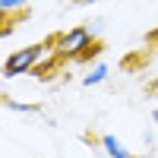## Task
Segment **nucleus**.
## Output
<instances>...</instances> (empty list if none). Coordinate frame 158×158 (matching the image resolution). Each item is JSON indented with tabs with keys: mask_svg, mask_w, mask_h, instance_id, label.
<instances>
[{
	"mask_svg": "<svg viewBox=\"0 0 158 158\" xmlns=\"http://www.w3.org/2000/svg\"><path fill=\"white\" fill-rule=\"evenodd\" d=\"M92 41H95V35H92V29H85V25H76V29L70 32H60L54 38V48L60 57H85L92 54Z\"/></svg>",
	"mask_w": 158,
	"mask_h": 158,
	"instance_id": "f257e3e1",
	"label": "nucleus"
},
{
	"mask_svg": "<svg viewBox=\"0 0 158 158\" xmlns=\"http://www.w3.org/2000/svg\"><path fill=\"white\" fill-rule=\"evenodd\" d=\"M41 54H44L41 44L16 48V51H13V54L3 60V76H6V79H16V76H29V73H35V67H38V60H41Z\"/></svg>",
	"mask_w": 158,
	"mask_h": 158,
	"instance_id": "f03ea898",
	"label": "nucleus"
},
{
	"mask_svg": "<svg viewBox=\"0 0 158 158\" xmlns=\"http://www.w3.org/2000/svg\"><path fill=\"white\" fill-rule=\"evenodd\" d=\"M98 146L104 149V155L108 158H139V155H133L120 139H117L114 133H101V139H98Z\"/></svg>",
	"mask_w": 158,
	"mask_h": 158,
	"instance_id": "7ed1b4c3",
	"label": "nucleus"
},
{
	"mask_svg": "<svg viewBox=\"0 0 158 158\" xmlns=\"http://www.w3.org/2000/svg\"><path fill=\"white\" fill-rule=\"evenodd\" d=\"M108 73H111V70H108V63H95V67H92V70L82 76V85H89V89H92V85H101L104 79H108Z\"/></svg>",
	"mask_w": 158,
	"mask_h": 158,
	"instance_id": "20e7f679",
	"label": "nucleus"
},
{
	"mask_svg": "<svg viewBox=\"0 0 158 158\" xmlns=\"http://www.w3.org/2000/svg\"><path fill=\"white\" fill-rule=\"evenodd\" d=\"M25 6H29V0H0V13H6V16H13V13H22Z\"/></svg>",
	"mask_w": 158,
	"mask_h": 158,
	"instance_id": "39448f33",
	"label": "nucleus"
},
{
	"mask_svg": "<svg viewBox=\"0 0 158 158\" xmlns=\"http://www.w3.org/2000/svg\"><path fill=\"white\" fill-rule=\"evenodd\" d=\"M3 104H6L10 111H38L35 104H19V101H3Z\"/></svg>",
	"mask_w": 158,
	"mask_h": 158,
	"instance_id": "423d86ee",
	"label": "nucleus"
},
{
	"mask_svg": "<svg viewBox=\"0 0 158 158\" xmlns=\"http://www.w3.org/2000/svg\"><path fill=\"white\" fill-rule=\"evenodd\" d=\"M155 123H158V111H155Z\"/></svg>",
	"mask_w": 158,
	"mask_h": 158,
	"instance_id": "0eeeda50",
	"label": "nucleus"
},
{
	"mask_svg": "<svg viewBox=\"0 0 158 158\" xmlns=\"http://www.w3.org/2000/svg\"><path fill=\"white\" fill-rule=\"evenodd\" d=\"M155 158H158V149H155Z\"/></svg>",
	"mask_w": 158,
	"mask_h": 158,
	"instance_id": "6e6552de",
	"label": "nucleus"
}]
</instances>
